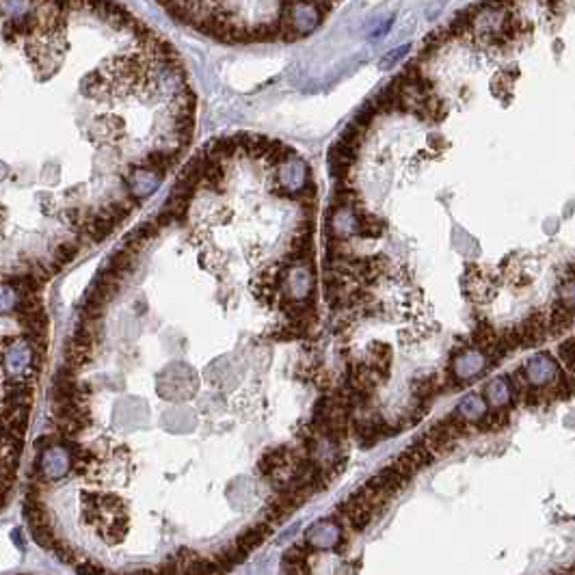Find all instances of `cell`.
I'll return each mask as SVG.
<instances>
[{
	"instance_id": "2e32d148",
	"label": "cell",
	"mask_w": 575,
	"mask_h": 575,
	"mask_svg": "<svg viewBox=\"0 0 575 575\" xmlns=\"http://www.w3.org/2000/svg\"><path fill=\"white\" fill-rule=\"evenodd\" d=\"M154 221H156V225H158L160 229H164V227H169V225H171V223H176L174 214L169 212L167 208H162V210H160V212L156 214V219H154Z\"/></svg>"
},
{
	"instance_id": "4fadbf2b",
	"label": "cell",
	"mask_w": 575,
	"mask_h": 575,
	"mask_svg": "<svg viewBox=\"0 0 575 575\" xmlns=\"http://www.w3.org/2000/svg\"><path fill=\"white\" fill-rule=\"evenodd\" d=\"M294 156H296V152L290 145H286L282 141H273V147H270L266 160H268V164H284V162L292 160Z\"/></svg>"
},
{
	"instance_id": "7c38bea8",
	"label": "cell",
	"mask_w": 575,
	"mask_h": 575,
	"mask_svg": "<svg viewBox=\"0 0 575 575\" xmlns=\"http://www.w3.org/2000/svg\"><path fill=\"white\" fill-rule=\"evenodd\" d=\"M20 327L24 333H48V327H50V320H48V314L42 310L32 316H24L20 318Z\"/></svg>"
},
{
	"instance_id": "7a4b0ae2",
	"label": "cell",
	"mask_w": 575,
	"mask_h": 575,
	"mask_svg": "<svg viewBox=\"0 0 575 575\" xmlns=\"http://www.w3.org/2000/svg\"><path fill=\"white\" fill-rule=\"evenodd\" d=\"M273 530H275V526L273 523H268V521H258V523H253V526H249L247 530H243L241 534H238V538H236V543H238L247 554H251V552H255L264 540L273 534Z\"/></svg>"
},
{
	"instance_id": "8992f818",
	"label": "cell",
	"mask_w": 575,
	"mask_h": 575,
	"mask_svg": "<svg viewBox=\"0 0 575 575\" xmlns=\"http://www.w3.org/2000/svg\"><path fill=\"white\" fill-rule=\"evenodd\" d=\"M107 270H111V273H115L117 277H126V275H130L132 273V268H134V253L132 251H128L126 247L123 249H119V251H115L111 258H109V262H107V266H104Z\"/></svg>"
},
{
	"instance_id": "3957f363",
	"label": "cell",
	"mask_w": 575,
	"mask_h": 575,
	"mask_svg": "<svg viewBox=\"0 0 575 575\" xmlns=\"http://www.w3.org/2000/svg\"><path fill=\"white\" fill-rule=\"evenodd\" d=\"M398 456L407 461V463H409V467H411L416 473H418L420 469L428 467V465H430V463L437 459V456H435V454H432V452H430V450H428V448H426V446L420 442V439H416V442H413L409 448H404V450H402Z\"/></svg>"
},
{
	"instance_id": "277c9868",
	"label": "cell",
	"mask_w": 575,
	"mask_h": 575,
	"mask_svg": "<svg viewBox=\"0 0 575 575\" xmlns=\"http://www.w3.org/2000/svg\"><path fill=\"white\" fill-rule=\"evenodd\" d=\"M78 251H80L78 241H65V243L56 245L54 255H52V262H48V264H50V268H52V273L56 275L59 270H63L67 264H72V262L76 260Z\"/></svg>"
},
{
	"instance_id": "30bf717a",
	"label": "cell",
	"mask_w": 575,
	"mask_h": 575,
	"mask_svg": "<svg viewBox=\"0 0 575 575\" xmlns=\"http://www.w3.org/2000/svg\"><path fill=\"white\" fill-rule=\"evenodd\" d=\"M30 536L35 538V543L44 550H52L54 543H56V534H54V528L50 526V521L46 523H32L30 526Z\"/></svg>"
},
{
	"instance_id": "9a60e30c",
	"label": "cell",
	"mask_w": 575,
	"mask_h": 575,
	"mask_svg": "<svg viewBox=\"0 0 575 575\" xmlns=\"http://www.w3.org/2000/svg\"><path fill=\"white\" fill-rule=\"evenodd\" d=\"M52 552H54V556H56L61 562H65V564H74V562H76L74 550H72L70 545H67L65 540H59V538H56V543H54Z\"/></svg>"
},
{
	"instance_id": "8fae6325",
	"label": "cell",
	"mask_w": 575,
	"mask_h": 575,
	"mask_svg": "<svg viewBox=\"0 0 575 575\" xmlns=\"http://www.w3.org/2000/svg\"><path fill=\"white\" fill-rule=\"evenodd\" d=\"M44 310V303L40 298V294H26V296H18V305H16V316L24 318V316H32Z\"/></svg>"
},
{
	"instance_id": "ac0fdd59",
	"label": "cell",
	"mask_w": 575,
	"mask_h": 575,
	"mask_svg": "<svg viewBox=\"0 0 575 575\" xmlns=\"http://www.w3.org/2000/svg\"><path fill=\"white\" fill-rule=\"evenodd\" d=\"M76 569H78V573H104V571H107L104 567H99V564H93V562H85V564H78Z\"/></svg>"
},
{
	"instance_id": "9c48e42d",
	"label": "cell",
	"mask_w": 575,
	"mask_h": 575,
	"mask_svg": "<svg viewBox=\"0 0 575 575\" xmlns=\"http://www.w3.org/2000/svg\"><path fill=\"white\" fill-rule=\"evenodd\" d=\"M506 422H509V413L502 409H493V411L483 413L473 426L483 432H493V430H500L502 426H506Z\"/></svg>"
},
{
	"instance_id": "6da1fadb",
	"label": "cell",
	"mask_w": 575,
	"mask_h": 575,
	"mask_svg": "<svg viewBox=\"0 0 575 575\" xmlns=\"http://www.w3.org/2000/svg\"><path fill=\"white\" fill-rule=\"evenodd\" d=\"M180 156H182V152L178 147H174V150H154L141 160V167L156 178H164L169 174V169L178 162Z\"/></svg>"
},
{
	"instance_id": "e0dca14e",
	"label": "cell",
	"mask_w": 575,
	"mask_h": 575,
	"mask_svg": "<svg viewBox=\"0 0 575 575\" xmlns=\"http://www.w3.org/2000/svg\"><path fill=\"white\" fill-rule=\"evenodd\" d=\"M158 573H182V569H180V562H178V558H176V556L167 558V560L162 562V567L158 569Z\"/></svg>"
},
{
	"instance_id": "ba28073f",
	"label": "cell",
	"mask_w": 575,
	"mask_h": 575,
	"mask_svg": "<svg viewBox=\"0 0 575 575\" xmlns=\"http://www.w3.org/2000/svg\"><path fill=\"white\" fill-rule=\"evenodd\" d=\"M91 351L93 349L80 346V344H76V342L70 340V342L65 344V363L72 365L74 370H80V368H85L91 361Z\"/></svg>"
},
{
	"instance_id": "5bb4252c",
	"label": "cell",
	"mask_w": 575,
	"mask_h": 575,
	"mask_svg": "<svg viewBox=\"0 0 575 575\" xmlns=\"http://www.w3.org/2000/svg\"><path fill=\"white\" fill-rule=\"evenodd\" d=\"M188 206H190V199H182V197H174V195H169L167 199V204L164 208L174 214V219L178 223H184L186 221V214H188Z\"/></svg>"
},
{
	"instance_id": "52a82bcc",
	"label": "cell",
	"mask_w": 575,
	"mask_h": 575,
	"mask_svg": "<svg viewBox=\"0 0 575 575\" xmlns=\"http://www.w3.org/2000/svg\"><path fill=\"white\" fill-rule=\"evenodd\" d=\"M292 199H296V204L305 210V214L314 217V210H316V204H318V186H316V182L310 178L305 184H303V188L298 193H292Z\"/></svg>"
},
{
	"instance_id": "5b68a950",
	"label": "cell",
	"mask_w": 575,
	"mask_h": 575,
	"mask_svg": "<svg viewBox=\"0 0 575 575\" xmlns=\"http://www.w3.org/2000/svg\"><path fill=\"white\" fill-rule=\"evenodd\" d=\"M357 234L361 236V238H370V241L381 238V236L385 234V223L375 214L357 212Z\"/></svg>"
}]
</instances>
